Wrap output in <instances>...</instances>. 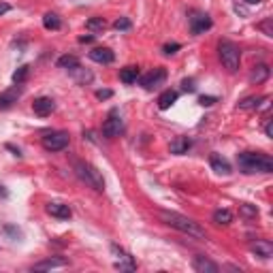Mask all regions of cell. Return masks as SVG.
<instances>
[{"label":"cell","instance_id":"cell-1","mask_svg":"<svg viewBox=\"0 0 273 273\" xmlns=\"http://www.w3.org/2000/svg\"><path fill=\"white\" fill-rule=\"evenodd\" d=\"M158 218H160L164 224H169V226H173L177 228V231H182L186 235H190V237H195V239H205V231L201 228L195 220H190V218H186V215L182 213H175V211H158Z\"/></svg>","mask_w":273,"mask_h":273},{"label":"cell","instance_id":"cell-2","mask_svg":"<svg viewBox=\"0 0 273 273\" xmlns=\"http://www.w3.org/2000/svg\"><path fill=\"white\" fill-rule=\"evenodd\" d=\"M237 164H239V171H243V173H248V175H252V173H271V171H273L271 156L254 154V152L237 154Z\"/></svg>","mask_w":273,"mask_h":273},{"label":"cell","instance_id":"cell-3","mask_svg":"<svg viewBox=\"0 0 273 273\" xmlns=\"http://www.w3.org/2000/svg\"><path fill=\"white\" fill-rule=\"evenodd\" d=\"M75 173H77V177L81 179V182L92 186L94 190H98V192L105 190V179H103V175H100V171H96L92 164L81 162V160H75Z\"/></svg>","mask_w":273,"mask_h":273},{"label":"cell","instance_id":"cell-4","mask_svg":"<svg viewBox=\"0 0 273 273\" xmlns=\"http://www.w3.org/2000/svg\"><path fill=\"white\" fill-rule=\"evenodd\" d=\"M218 52H220V60H222V64L226 67V70L235 73V70L239 68V62H241L239 47H237L233 41H226V39H224V41H220Z\"/></svg>","mask_w":273,"mask_h":273},{"label":"cell","instance_id":"cell-5","mask_svg":"<svg viewBox=\"0 0 273 273\" xmlns=\"http://www.w3.org/2000/svg\"><path fill=\"white\" fill-rule=\"evenodd\" d=\"M43 147H45L47 152H60V149L68 147V133H64V131L47 133L43 136Z\"/></svg>","mask_w":273,"mask_h":273},{"label":"cell","instance_id":"cell-6","mask_svg":"<svg viewBox=\"0 0 273 273\" xmlns=\"http://www.w3.org/2000/svg\"><path fill=\"white\" fill-rule=\"evenodd\" d=\"M122 133H124V122H122V118L118 116V109H113L109 113V118H107V122L103 124V135L107 139H116V136H120Z\"/></svg>","mask_w":273,"mask_h":273},{"label":"cell","instance_id":"cell-7","mask_svg":"<svg viewBox=\"0 0 273 273\" xmlns=\"http://www.w3.org/2000/svg\"><path fill=\"white\" fill-rule=\"evenodd\" d=\"M164 79H167V70L158 67V68H154V70H149L147 75H143V77L139 79V83H141L145 90H154V88H158V85L164 81Z\"/></svg>","mask_w":273,"mask_h":273},{"label":"cell","instance_id":"cell-8","mask_svg":"<svg viewBox=\"0 0 273 273\" xmlns=\"http://www.w3.org/2000/svg\"><path fill=\"white\" fill-rule=\"evenodd\" d=\"M211 28V17L207 15V13H192L190 17V32L192 34H201L205 30H209Z\"/></svg>","mask_w":273,"mask_h":273},{"label":"cell","instance_id":"cell-9","mask_svg":"<svg viewBox=\"0 0 273 273\" xmlns=\"http://www.w3.org/2000/svg\"><path fill=\"white\" fill-rule=\"evenodd\" d=\"M54 109H56V103H54L52 98H47V96H41V98H37L32 103V111L37 113L39 118H47Z\"/></svg>","mask_w":273,"mask_h":273},{"label":"cell","instance_id":"cell-10","mask_svg":"<svg viewBox=\"0 0 273 273\" xmlns=\"http://www.w3.org/2000/svg\"><path fill=\"white\" fill-rule=\"evenodd\" d=\"M21 96V88L19 85H13V88L0 92V109H9L17 103V98Z\"/></svg>","mask_w":273,"mask_h":273},{"label":"cell","instance_id":"cell-11","mask_svg":"<svg viewBox=\"0 0 273 273\" xmlns=\"http://www.w3.org/2000/svg\"><path fill=\"white\" fill-rule=\"evenodd\" d=\"M90 60H94L98 64H111L116 60V54H113L109 47H96L90 52Z\"/></svg>","mask_w":273,"mask_h":273},{"label":"cell","instance_id":"cell-12","mask_svg":"<svg viewBox=\"0 0 273 273\" xmlns=\"http://www.w3.org/2000/svg\"><path fill=\"white\" fill-rule=\"evenodd\" d=\"M192 269L199 271V273H218V265L211 263L209 258L205 256H195V261H192Z\"/></svg>","mask_w":273,"mask_h":273},{"label":"cell","instance_id":"cell-13","mask_svg":"<svg viewBox=\"0 0 273 273\" xmlns=\"http://www.w3.org/2000/svg\"><path fill=\"white\" fill-rule=\"evenodd\" d=\"M209 164H211V169L215 171L218 175H231V162L226 160V158H222L220 154H213L211 158H209Z\"/></svg>","mask_w":273,"mask_h":273},{"label":"cell","instance_id":"cell-14","mask_svg":"<svg viewBox=\"0 0 273 273\" xmlns=\"http://www.w3.org/2000/svg\"><path fill=\"white\" fill-rule=\"evenodd\" d=\"M47 213L49 215H54V218H58V220H68L70 215H73V211H70V207L68 205H64V203H49L47 207Z\"/></svg>","mask_w":273,"mask_h":273},{"label":"cell","instance_id":"cell-15","mask_svg":"<svg viewBox=\"0 0 273 273\" xmlns=\"http://www.w3.org/2000/svg\"><path fill=\"white\" fill-rule=\"evenodd\" d=\"M250 248H252V252H254L256 256H261V258H271V256H273V243H271V241L258 239V241H254Z\"/></svg>","mask_w":273,"mask_h":273},{"label":"cell","instance_id":"cell-16","mask_svg":"<svg viewBox=\"0 0 273 273\" xmlns=\"http://www.w3.org/2000/svg\"><path fill=\"white\" fill-rule=\"evenodd\" d=\"M111 250L120 256V263H116V267H118L120 271H133V269H135V261L124 252V250H120L118 246H111Z\"/></svg>","mask_w":273,"mask_h":273},{"label":"cell","instance_id":"cell-17","mask_svg":"<svg viewBox=\"0 0 273 273\" xmlns=\"http://www.w3.org/2000/svg\"><path fill=\"white\" fill-rule=\"evenodd\" d=\"M269 73H271V70H269L267 64H256V67L252 68V73H250V81H252V83H263L265 79L269 77Z\"/></svg>","mask_w":273,"mask_h":273},{"label":"cell","instance_id":"cell-18","mask_svg":"<svg viewBox=\"0 0 273 273\" xmlns=\"http://www.w3.org/2000/svg\"><path fill=\"white\" fill-rule=\"evenodd\" d=\"M192 141L188 139V136H177V139L171 143V154H186L190 149Z\"/></svg>","mask_w":273,"mask_h":273},{"label":"cell","instance_id":"cell-19","mask_svg":"<svg viewBox=\"0 0 273 273\" xmlns=\"http://www.w3.org/2000/svg\"><path fill=\"white\" fill-rule=\"evenodd\" d=\"M177 100V92L175 90H164L160 96H158V107L164 111V109H169L171 105H173Z\"/></svg>","mask_w":273,"mask_h":273},{"label":"cell","instance_id":"cell-20","mask_svg":"<svg viewBox=\"0 0 273 273\" xmlns=\"http://www.w3.org/2000/svg\"><path fill=\"white\" fill-rule=\"evenodd\" d=\"M120 79L124 83H135L139 79V67H124L120 70Z\"/></svg>","mask_w":273,"mask_h":273},{"label":"cell","instance_id":"cell-21","mask_svg":"<svg viewBox=\"0 0 273 273\" xmlns=\"http://www.w3.org/2000/svg\"><path fill=\"white\" fill-rule=\"evenodd\" d=\"M263 100H265V96H248V98H243L241 103L237 105V109H243V111H248V109H258Z\"/></svg>","mask_w":273,"mask_h":273},{"label":"cell","instance_id":"cell-22","mask_svg":"<svg viewBox=\"0 0 273 273\" xmlns=\"http://www.w3.org/2000/svg\"><path fill=\"white\" fill-rule=\"evenodd\" d=\"M56 267H67V263L60 261V258H49V261H43L39 265H34L37 271H47V269H56Z\"/></svg>","mask_w":273,"mask_h":273},{"label":"cell","instance_id":"cell-23","mask_svg":"<svg viewBox=\"0 0 273 273\" xmlns=\"http://www.w3.org/2000/svg\"><path fill=\"white\" fill-rule=\"evenodd\" d=\"M213 222H215V224H231V222H233V213L231 211H228V209H215L213 211Z\"/></svg>","mask_w":273,"mask_h":273},{"label":"cell","instance_id":"cell-24","mask_svg":"<svg viewBox=\"0 0 273 273\" xmlns=\"http://www.w3.org/2000/svg\"><path fill=\"white\" fill-rule=\"evenodd\" d=\"M85 28H88L90 32H103L107 28V21L103 17H90L88 21H85Z\"/></svg>","mask_w":273,"mask_h":273},{"label":"cell","instance_id":"cell-25","mask_svg":"<svg viewBox=\"0 0 273 273\" xmlns=\"http://www.w3.org/2000/svg\"><path fill=\"white\" fill-rule=\"evenodd\" d=\"M43 26H45L47 30H60L62 21H60V17L56 15V13H47V15L43 17Z\"/></svg>","mask_w":273,"mask_h":273},{"label":"cell","instance_id":"cell-26","mask_svg":"<svg viewBox=\"0 0 273 273\" xmlns=\"http://www.w3.org/2000/svg\"><path fill=\"white\" fill-rule=\"evenodd\" d=\"M58 67L75 70V68H79V58H75V56H62V58H58Z\"/></svg>","mask_w":273,"mask_h":273},{"label":"cell","instance_id":"cell-27","mask_svg":"<svg viewBox=\"0 0 273 273\" xmlns=\"http://www.w3.org/2000/svg\"><path fill=\"white\" fill-rule=\"evenodd\" d=\"M28 73H30V67H19L15 73H13V83L15 85H21L28 79Z\"/></svg>","mask_w":273,"mask_h":273},{"label":"cell","instance_id":"cell-28","mask_svg":"<svg viewBox=\"0 0 273 273\" xmlns=\"http://www.w3.org/2000/svg\"><path fill=\"white\" fill-rule=\"evenodd\" d=\"M256 28L265 34V37H273V17H267L265 21H261Z\"/></svg>","mask_w":273,"mask_h":273},{"label":"cell","instance_id":"cell-29","mask_svg":"<svg viewBox=\"0 0 273 273\" xmlns=\"http://www.w3.org/2000/svg\"><path fill=\"white\" fill-rule=\"evenodd\" d=\"M131 19L128 17H118L116 21H113V28H116V30H131Z\"/></svg>","mask_w":273,"mask_h":273},{"label":"cell","instance_id":"cell-30","mask_svg":"<svg viewBox=\"0 0 273 273\" xmlns=\"http://www.w3.org/2000/svg\"><path fill=\"white\" fill-rule=\"evenodd\" d=\"M241 215H246V218H256L258 209H256L254 205H250V203H243L241 205Z\"/></svg>","mask_w":273,"mask_h":273},{"label":"cell","instance_id":"cell-31","mask_svg":"<svg viewBox=\"0 0 273 273\" xmlns=\"http://www.w3.org/2000/svg\"><path fill=\"white\" fill-rule=\"evenodd\" d=\"M179 47H182V45H179V43H167V45H164V47H162V52H164V54H167V56H173V54L177 52V49H179Z\"/></svg>","mask_w":273,"mask_h":273},{"label":"cell","instance_id":"cell-32","mask_svg":"<svg viewBox=\"0 0 273 273\" xmlns=\"http://www.w3.org/2000/svg\"><path fill=\"white\" fill-rule=\"evenodd\" d=\"M213 103H218V98L215 96H201L199 98V105H203V107H211Z\"/></svg>","mask_w":273,"mask_h":273},{"label":"cell","instance_id":"cell-33","mask_svg":"<svg viewBox=\"0 0 273 273\" xmlns=\"http://www.w3.org/2000/svg\"><path fill=\"white\" fill-rule=\"evenodd\" d=\"M182 88H184L186 92H195V90H197L195 79H184V81H182Z\"/></svg>","mask_w":273,"mask_h":273},{"label":"cell","instance_id":"cell-34","mask_svg":"<svg viewBox=\"0 0 273 273\" xmlns=\"http://www.w3.org/2000/svg\"><path fill=\"white\" fill-rule=\"evenodd\" d=\"M111 96H113L111 90H98V92H96V98H98V100H107V98H111Z\"/></svg>","mask_w":273,"mask_h":273},{"label":"cell","instance_id":"cell-35","mask_svg":"<svg viewBox=\"0 0 273 273\" xmlns=\"http://www.w3.org/2000/svg\"><path fill=\"white\" fill-rule=\"evenodd\" d=\"M9 11H11V4L0 2V15H4V13H9Z\"/></svg>","mask_w":273,"mask_h":273},{"label":"cell","instance_id":"cell-36","mask_svg":"<svg viewBox=\"0 0 273 273\" xmlns=\"http://www.w3.org/2000/svg\"><path fill=\"white\" fill-rule=\"evenodd\" d=\"M265 133H267V136H271V139H273V122H269V124L265 126Z\"/></svg>","mask_w":273,"mask_h":273},{"label":"cell","instance_id":"cell-37","mask_svg":"<svg viewBox=\"0 0 273 273\" xmlns=\"http://www.w3.org/2000/svg\"><path fill=\"white\" fill-rule=\"evenodd\" d=\"M92 41H94V37H81L79 39V43H92Z\"/></svg>","mask_w":273,"mask_h":273},{"label":"cell","instance_id":"cell-38","mask_svg":"<svg viewBox=\"0 0 273 273\" xmlns=\"http://www.w3.org/2000/svg\"><path fill=\"white\" fill-rule=\"evenodd\" d=\"M246 2H248V4H258L261 0H246Z\"/></svg>","mask_w":273,"mask_h":273}]
</instances>
